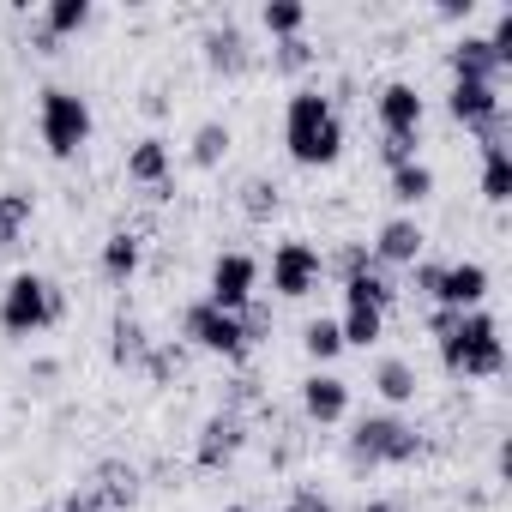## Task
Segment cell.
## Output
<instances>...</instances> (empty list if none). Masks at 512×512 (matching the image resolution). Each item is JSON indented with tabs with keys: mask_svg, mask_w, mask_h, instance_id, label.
<instances>
[{
	"mask_svg": "<svg viewBox=\"0 0 512 512\" xmlns=\"http://www.w3.org/2000/svg\"><path fill=\"white\" fill-rule=\"evenodd\" d=\"M368 266H374V253H368V241H344V247H332V253H326V272H332L338 284L362 278Z\"/></svg>",
	"mask_w": 512,
	"mask_h": 512,
	"instance_id": "cell-34",
	"label": "cell"
},
{
	"mask_svg": "<svg viewBox=\"0 0 512 512\" xmlns=\"http://www.w3.org/2000/svg\"><path fill=\"white\" fill-rule=\"evenodd\" d=\"M31 43H37V55H61V43H55V37H49V31H43V25H37V31H31Z\"/></svg>",
	"mask_w": 512,
	"mask_h": 512,
	"instance_id": "cell-43",
	"label": "cell"
},
{
	"mask_svg": "<svg viewBox=\"0 0 512 512\" xmlns=\"http://www.w3.org/2000/svg\"><path fill=\"white\" fill-rule=\"evenodd\" d=\"M91 488L103 494V506H109V512H133V506H139V494H145V470H139V464H127V458H103V464L91 470Z\"/></svg>",
	"mask_w": 512,
	"mask_h": 512,
	"instance_id": "cell-16",
	"label": "cell"
},
{
	"mask_svg": "<svg viewBox=\"0 0 512 512\" xmlns=\"http://www.w3.org/2000/svg\"><path fill=\"white\" fill-rule=\"evenodd\" d=\"M440 368H446V380H500V374H506L500 320H494L488 308L464 314V320L440 338Z\"/></svg>",
	"mask_w": 512,
	"mask_h": 512,
	"instance_id": "cell-3",
	"label": "cell"
},
{
	"mask_svg": "<svg viewBox=\"0 0 512 512\" xmlns=\"http://www.w3.org/2000/svg\"><path fill=\"white\" fill-rule=\"evenodd\" d=\"M37 133H43L49 157L73 163V157L91 145V133H97V115H91V103H85L73 85H49V91H37Z\"/></svg>",
	"mask_w": 512,
	"mask_h": 512,
	"instance_id": "cell-5",
	"label": "cell"
},
{
	"mask_svg": "<svg viewBox=\"0 0 512 512\" xmlns=\"http://www.w3.org/2000/svg\"><path fill=\"white\" fill-rule=\"evenodd\" d=\"M386 199L392 205H428L434 199V169L416 157V163H404V169H392L386 175Z\"/></svg>",
	"mask_w": 512,
	"mask_h": 512,
	"instance_id": "cell-25",
	"label": "cell"
},
{
	"mask_svg": "<svg viewBox=\"0 0 512 512\" xmlns=\"http://www.w3.org/2000/svg\"><path fill=\"white\" fill-rule=\"evenodd\" d=\"M229 145H235L229 121H199V127H193V139H187V163H193V169H223Z\"/></svg>",
	"mask_w": 512,
	"mask_h": 512,
	"instance_id": "cell-24",
	"label": "cell"
},
{
	"mask_svg": "<svg viewBox=\"0 0 512 512\" xmlns=\"http://www.w3.org/2000/svg\"><path fill=\"white\" fill-rule=\"evenodd\" d=\"M356 512H410V500H404V494H368Z\"/></svg>",
	"mask_w": 512,
	"mask_h": 512,
	"instance_id": "cell-41",
	"label": "cell"
},
{
	"mask_svg": "<svg viewBox=\"0 0 512 512\" xmlns=\"http://www.w3.org/2000/svg\"><path fill=\"white\" fill-rule=\"evenodd\" d=\"M320 278H326V253L314 241H278V253H272V296L308 302L320 290Z\"/></svg>",
	"mask_w": 512,
	"mask_h": 512,
	"instance_id": "cell-8",
	"label": "cell"
},
{
	"mask_svg": "<svg viewBox=\"0 0 512 512\" xmlns=\"http://www.w3.org/2000/svg\"><path fill=\"white\" fill-rule=\"evenodd\" d=\"M235 320H241V344H247V350L272 344V332H278V314H272V302H260V296H253V302H247Z\"/></svg>",
	"mask_w": 512,
	"mask_h": 512,
	"instance_id": "cell-32",
	"label": "cell"
},
{
	"mask_svg": "<svg viewBox=\"0 0 512 512\" xmlns=\"http://www.w3.org/2000/svg\"><path fill=\"white\" fill-rule=\"evenodd\" d=\"M488 266L482 260H446L440 266V284H434V308H452V314H476L488 302Z\"/></svg>",
	"mask_w": 512,
	"mask_h": 512,
	"instance_id": "cell-12",
	"label": "cell"
},
{
	"mask_svg": "<svg viewBox=\"0 0 512 512\" xmlns=\"http://www.w3.org/2000/svg\"><path fill=\"white\" fill-rule=\"evenodd\" d=\"M91 13H97L91 0H49V7H43V19H37V25H43V31H49L55 43H67V37H79V31L91 25Z\"/></svg>",
	"mask_w": 512,
	"mask_h": 512,
	"instance_id": "cell-27",
	"label": "cell"
},
{
	"mask_svg": "<svg viewBox=\"0 0 512 512\" xmlns=\"http://www.w3.org/2000/svg\"><path fill=\"white\" fill-rule=\"evenodd\" d=\"M344 302H374V308H386V314H392V302H398V284H392L380 266H368L362 278H350V284H344Z\"/></svg>",
	"mask_w": 512,
	"mask_h": 512,
	"instance_id": "cell-31",
	"label": "cell"
},
{
	"mask_svg": "<svg viewBox=\"0 0 512 512\" xmlns=\"http://www.w3.org/2000/svg\"><path fill=\"white\" fill-rule=\"evenodd\" d=\"M302 356H308L314 368H332V362L344 356V332H338V320H326V314L308 320V326H302Z\"/></svg>",
	"mask_w": 512,
	"mask_h": 512,
	"instance_id": "cell-28",
	"label": "cell"
},
{
	"mask_svg": "<svg viewBox=\"0 0 512 512\" xmlns=\"http://www.w3.org/2000/svg\"><path fill=\"white\" fill-rule=\"evenodd\" d=\"M338 332H344V350H374V344L386 338V308H374V302H344Z\"/></svg>",
	"mask_w": 512,
	"mask_h": 512,
	"instance_id": "cell-23",
	"label": "cell"
},
{
	"mask_svg": "<svg viewBox=\"0 0 512 512\" xmlns=\"http://www.w3.org/2000/svg\"><path fill=\"white\" fill-rule=\"evenodd\" d=\"M139 266H145V241H139V229H109V241H103V253H97V272H103L109 284H133Z\"/></svg>",
	"mask_w": 512,
	"mask_h": 512,
	"instance_id": "cell-19",
	"label": "cell"
},
{
	"mask_svg": "<svg viewBox=\"0 0 512 512\" xmlns=\"http://www.w3.org/2000/svg\"><path fill=\"white\" fill-rule=\"evenodd\" d=\"M217 512H253V506H217Z\"/></svg>",
	"mask_w": 512,
	"mask_h": 512,
	"instance_id": "cell-44",
	"label": "cell"
},
{
	"mask_svg": "<svg viewBox=\"0 0 512 512\" xmlns=\"http://www.w3.org/2000/svg\"><path fill=\"white\" fill-rule=\"evenodd\" d=\"M440 266H446V260H416V266H410V290H416L422 302H434V284H440Z\"/></svg>",
	"mask_w": 512,
	"mask_h": 512,
	"instance_id": "cell-40",
	"label": "cell"
},
{
	"mask_svg": "<svg viewBox=\"0 0 512 512\" xmlns=\"http://www.w3.org/2000/svg\"><path fill=\"white\" fill-rule=\"evenodd\" d=\"M278 211H284V187L272 175H247L241 181V217L247 223H272Z\"/></svg>",
	"mask_w": 512,
	"mask_h": 512,
	"instance_id": "cell-26",
	"label": "cell"
},
{
	"mask_svg": "<svg viewBox=\"0 0 512 512\" xmlns=\"http://www.w3.org/2000/svg\"><path fill=\"white\" fill-rule=\"evenodd\" d=\"M181 368H187V350H181V344H151V356H145V368H139V374H145L151 386H175V380H181Z\"/></svg>",
	"mask_w": 512,
	"mask_h": 512,
	"instance_id": "cell-33",
	"label": "cell"
},
{
	"mask_svg": "<svg viewBox=\"0 0 512 512\" xmlns=\"http://www.w3.org/2000/svg\"><path fill=\"white\" fill-rule=\"evenodd\" d=\"M428 458V434L416 422H404L398 410H368L350 422L344 434V464L350 476H374V470H404Z\"/></svg>",
	"mask_w": 512,
	"mask_h": 512,
	"instance_id": "cell-1",
	"label": "cell"
},
{
	"mask_svg": "<svg viewBox=\"0 0 512 512\" xmlns=\"http://www.w3.org/2000/svg\"><path fill=\"white\" fill-rule=\"evenodd\" d=\"M488 49H494V61H500V73H512V7H500V13H494V31H488Z\"/></svg>",
	"mask_w": 512,
	"mask_h": 512,
	"instance_id": "cell-36",
	"label": "cell"
},
{
	"mask_svg": "<svg viewBox=\"0 0 512 512\" xmlns=\"http://www.w3.org/2000/svg\"><path fill=\"white\" fill-rule=\"evenodd\" d=\"M247 452V416H229V410H211L193 434V464L199 470H229L235 458Z\"/></svg>",
	"mask_w": 512,
	"mask_h": 512,
	"instance_id": "cell-10",
	"label": "cell"
},
{
	"mask_svg": "<svg viewBox=\"0 0 512 512\" xmlns=\"http://www.w3.org/2000/svg\"><path fill=\"white\" fill-rule=\"evenodd\" d=\"M199 61H205V73L211 79H241L247 67H253V43H247V31L241 25H211L205 37H199Z\"/></svg>",
	"mask_w": 512,
	"mask_h": 512,
	"instance_id": "cell-14",
	"label": "cell"
},
{
	"mask_svg": "<svg viewBox=\"0 0 512 512\" xmlns=\"http://www.w3.org/2000/svg\"><path fill=\"white\" fill-rule=\"evenodd\" d=\"M67 320V290L43 272H13L0 290V332L7 338H37Z\"/></svg>",
	"mask_w": 512,
	"mask_h": 512,
	"instance_id": "cell-4",
	"label": "cell"
},
{
	"mask_svg": "<svg viewBox=\"0 0 512 512\" xmlns=\"http://www.w3.org/2000/svg\"><path fill=\"white\" fill-rule=\"evenodd\" d=\"M37 223V193L31 187H7L0 193V253H13Z\"/></svg>",
	"mask_w": 512,
	"mask_h": 512,
	"instance_id": "cell-22",
	"label": "cell"
},
{
	"mask_svg": "<svg viewBox=\"0 0 512 512\" xmlns=\"http://www.w3.org/2000/svg\"><path fill=\"white\" fill-rule=\"evenodd\" d=\"M368 386H374V392H380V404H392V410L416 404V392H422V380H416V368H410L404 356H380Z\"/></svg>",
	"mask_w": 512,
	"mask_h": 512,
	"instance_id": "cell-21",
	"label": "cell"
},
{
	"mask_svg": "<svg viewBox=\"0 0 512 512\" xmlns=\"http://www.w3.org/2000/svg\"><path fill=\"white\" fill-rule=\"evenodd\" d=\"M151 344H157V338H151V332H145V320H133L127 308L109 320V368H133V374H139V368H145V356H151Z\"/></svg>",
	"mask_w": 512,
	"mask_h": 512,
	"instance_id": "cell-20",
	"label": "cell"
},
{
	"mask_svg": "<svg viewBox=\"0 0 512 512\" xmlns=\"http://www.w3.org/2000/svg\"><path fill=\"white\" fill-rule=\"evenodd\" d=\"M506 109V97H500V85H452L446 91V121L452 127H464V133H476L488 115H500Z\"/></svg>",
	"mask_w": 512,
	"mask_h": 512,
	"instance_id": "cell-17",
	"label": "cell"
},
{
	"mask_svg": "<svg viewBox=\"0 0 512 512\" xmlns=\"http://www.w3.org/2000/svg\"><path fill=\"white\" fill-rule=\"evenodd\" d=\"M302 422L308 428H338V422H350V380L344 374H332V368H314L308 380H302Z\"/></svg>",
	"mask_w": 512,
	"mask_h": 512,
	"instance_id": "cell-11",
	"label": "cell"
},
{
	"mask_svg": "<svg viewBox=\"0 0 512 512\" xmlns=\"http://www.w3.org/2000/svg\"><path fill=\"white\" fill-rule=\"evenodd\" d=\"M416 145H422V139H380V163H386V175L404 169V163H416Z\"/></svg>",
	"mask_w": 512,
	"mask_h": 512,
	"instance_id": "cell-39",
	"label": "cell"
},
{
	"mask_svg": "<svg viewBox=\"0 0 512 512\" xmlns=\"http://www.w3.org/2000/svg\"><path fill=\"white\" fill-rule=\"evenodd\" d=\"M308 67H314V43H308V37H290V43L272 49V73L296 79V73H308Z\"/></svg>",
	"mask_w": 512,
	"mask_h": 512,
	"instance_id": "cell-35",
	"label": "cell"
},
{
	"mask_svg": "<svg viewBox=\"0 0 512 512\" xmlns=\"http://www.w3.org/2000/svg\"><path fill=\"white\" fill-rule=\"evenodd\" d=\"M260 25H266V37L290 43V37L308 31V7H302V0H266V7H260Z\"/></svg>",
	"mask_w": 512,
	"mask_h": 512,
	"instance_id": "cell-29",
	"label": "cell"
},
{
	"mask_svg": "<svg viewBox=\"0 0 512 512\" xmlns=\"http://www.w3.org/2000/svg\"><path fill=\"white\" fill-rule=\"evenodd\" d=\"M284 151L296 169H332L344 157V115L326 91H290L284 103Z\"/></svg>",
	"mask_w": 512,
	"mask_h": 512,
	"instance_id": "cell-2",
	"label": "cell"
},
{
	"mask_svg": "<svg viewBox=\"0 0 512 512\" xmlns=\"http://www.w3.org/2000/svg\"><path fill=\"white\" fill-rule=\"evenodd\" d=\"M422 115H428V97L410 79H386L380 85V97H374L380 139H422Z\"/></svg>",
	"mask_w": 512,
	"mask_h": 512,
	"instance_id": "cell-9",
	"label": "cell"
},
{
	"mask_svg": "<svg viewBox=\"0 0 512 512\" xmlns=\"http://www.w3.org/2000/svg\"><path fill=\"white\" fill-rule=\"evenodd\" d=\"M482 199L488 205H506L512 199V151H482V175H476Z\"/></svg>",
	"mask_w": 512,
	"mask_h": 512,
	"instance_id": "cell-30",
	"label": "cell"
},
{
	"mask_svg": "<svg viewBox=\"0 0 512 512\" xmlns=\"http://www.w3.org/2000/svg\"><path fill=\"white\" fill-rule=\"evenodd\" d=\"M61 512H109V506H103V494H97L91 476H85V482H73V488L61 494Z\"/></svg>",
	"mask_w": 512,
	"mask_h": 512,
	"instance_id": "cell-38",
	"label": "cell"
},
{
	"mask_svg": "<svg viewBox=\"0 0 512 512\" xmlns=\"http://www.w3.org/2000/svg\"><path fill=\"white\" fill-rule=\"evenodd\" d=\"M253 296H260V260H253V253H241V247L217 253L211 272H205V302L223 308V314H241Z\"/></svg>",
	"mask_w": 512,
	"mask_h": 512,
	"instance_id": "cell-6",
	"label": "cell"
},
{
	"mask_svg": "<svg viewBox=\"0 0 512 512\" xmlns=\"http://www.w3.org/2000/svg\"><path fill=\"white\" fill-rule=\"evenodd\" d=\"M446 73H452V85H500L506 79L494 49H488V37H470V31L446 49Z\"/></svg>",
	"mask_w": 512,
	"mask_h": 512,
	"instance_id": "cell-15",
	"label": "cell"
},
{
	"mask_svg": "<svg viewBox=\"0 0 512 512\" xmlns=\"http://www.w3.org/2000/svg\"><path fill=\"white\" fill-rule=\"evenodd\" d=\"M458 320H464V314H452V308H434V314H428V338L440 344V338H446V332H452Z\"/></svg>",
	"mask_w": 512,
	"mask_h": 512,
	"instance_id": "cell-42",
	"label": "cell"
},
{
	"mask_svg": "<svg viewBox=\"0 0 512 512\" xmlns=\"http://www.w3.org/2000/svg\"><path fill=\"white\" fill-rule=\"evenodd\" d=\"M368 253H374V266L380 272H392V266H416L422 253H428V229L416 223V217H386L380 229H374V241H368Z\"/></svg>",
	"mask_w": 512,
	"mask_h": 512,
	"instance_id": "cell-13",
	"label": "cell"
},
{
	"mask_svg": "<svg viewBox=\"0 0 512 512\" xmlns=\"http://www.w3.org/2000/svg\"><path fill=\"white\" fill-rule=\"evenodd\" d=\"M181 338H187L193 350H205V356H223V362H241V356H247V344H241V320L223 314V308H211L205 296L181 308Z\"/></svg>",
	"mask_w": 512,
	"mask_h": 512,
	"instance_id": "cell-7",
	"label": "cell"
},
{
	"mask_svg": "<svg viewBox=\"0 0 512 512\" xmlns=\"http://www.w3.org/2000/svg\"><path fill=\"white\" fill-rule=\"evenodd\" d=\"M169 175H175V151H169V139H139V145L127 151V181H133V187L163 193V187H175Z\"/></svg>",
	"mask_w": 512,
	"mask_h": 512,
	"instance_id": "cell-18",
	"label": "cell"
},
{
	"mask_svg": "<svg viewBox=\"0 0 512 512\" xmlns=\"http://www.w3.org/2000/svg\"><path fill=\"white\" fill-rule=\"evenodd\" d=\"M284 512H338V500H332V494H320L314 482H296V488H290V500H284Z\"/></svg>",
	"mask_w": 512,
	"mask_h": 512,
	"instance_id": "cell-37",
	"label": "cell"
}]
</instances>
